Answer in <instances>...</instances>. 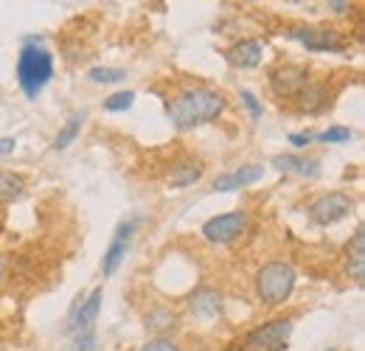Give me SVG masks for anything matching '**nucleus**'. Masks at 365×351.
Returning <instances> with one entry per match:
<instances>
[{"label": "nucleus", "instance_id": "obj_24", "mask_svg": "<svg viewBox=\"0 0 365 351\" xmlns=\"http://www.w3.org/2000/svg\"><path fill=\"white\" fill-rule=\"evenodd\" d=\"M65 351H96V332L88 329V332H76L73 340L68 343Z\"/></svg>", "mask_w": 365, "mask_h": 351}, {"label": "nucleus", "instance_id": "obj_17", "mask_svg": "<svg viewBox=\"0 0 365 351\" xmlns=\"http://www.w3.org/2000/svg\"><path fill=\"white\" fill-rule=\"evenodd\" d=\"M82 121H85V113H73V116L68 118V124H65V127H62L59 132H56V138H53V149H56V152L68 149V146H71V143L79 138Z\"/></svg>", "mask_w": 365, "mask_h": 351}, {"label": "nucleus", "instance_id": "obj_22", "mask_svg": "<svg viewBox=\"0 0 365 351\" xmlns=\"http://www.w3.org/2000/svg\"><path fill=\"white\" fill-rule=\"evenodd\" d=\"M264 177V166H259V163H245V166H239L236 172H233V180H236V185L242 188V185H250V183H256V180H262Z\"/></svg>", "mask_w": 365, "mask_h": 351}, {"label": "nucleus", "instance_id": "obj_30", "mask_svg": "<svg viewBox=\"0 0 365 351\" xmlns=\"http://www.w3.org/2000/svg\"><path fill=\"white\" fill-rule=\"evenodd\" d=\"M329 6H331V11H337V14H343V11H349V6H351V3H346V0H331Z\"/></svg>", "mask_w": 365, "mask_h": 351}, {"label": "nucleus", "instance_id": "obj_1", "mask_svg": "<svg viewBox=\"0 0 365 351\" xmlns=\"http://www.w3.org/2000/svg\"><path fill=\"white\" fill-rule=\"evenodd\" d=\"M228 107L225 93L214 88H188L180 90L172 101H166V116L178 130H194L200 124L217 121Z\"/></svg>", "mask_w": 365, "mask_h": 351}, {"label": "nucleus", "instance_id": "obj_19", "mask_svg": "<svg viewBox=\"0 0 365 351\" xmlns=\"http://www.w3.org/2000/svg\"><path fill=\"white\" fill-rule=\"evenodd\" d=\"M175 323H178V315L169 312V309H152V312L146 315V326H149L152 332H169Z\"/></svg>", "mask_w": 365, "mask_h": 351}, {"label": "nucleus", "instance_id": "obj_7", "mask_svg": "<svg viewBox=\"0 0 365 351\" xmlns=\"http://www.w3.org/2000/svg\"><path fill=\"white\" fill-rule=\"evenodd\" d=\"M247 228V214L245 211H230V214H220L214 220L202 225V236L214 245H228L236 236H242Z\"/></svg>", "mask_w": 365, "mask_h": 351}, {"label": "nucleus", "instance_id": "obj_27", "mask_svg": "<svg viewBox=\"0 0 365 351\" xmlns=\"http://www.w3.org/2000/svg\"><path fill=\"white\" fill-rule=\"evenodd\" d=\"M239 185H236V180H233V172L228 175H220L214 180V191H220V194H225V191H236Z\"/></svg>", "mask_w": 365, "mask_h": 351}, {"label": "nucleus", "instance_id": "obj_32", "mask_svg": "<svg viewBox=\"0 0 365 351\" xmlns=\"http://www.w3.org/2000/svg\"><path fill=\"white\" fill-rule=\"evenodd\" d=\"M326 351H337V349H326Z\"/></svg>", "mask_w": 365, "mask_h": 351}, {"label": "nucleus", "instance_id": "obj_3", "mask_svg": "<svg viewBox=\"0 0 365 351\" xmlns=\"http://www.w3.org/2000/svg\"><path fill=\"white\" fill-rule=\"evenodd\" d=\"M295 287V270L287 262H267L256 273V295L264 307H281Z\"/></svg>", "mask_w": 365, "mask_h": 351}, {"label": "nucleus", "instance_id": "obj_23", "mask_svg": "<svg viewBox=\"0 0 365 351\" xmlns=\"http://www.w3.org/2000/svg\"><path fill=\"white\" fill-rule=\"evenodd\" d=\"M315 141H320V143H346V141H351V130L349 127H329V130L318 132Z\"/></svg>", "mask_w": 365, "mask_h": 351}, {"label": "nucleus", "instance_id": "obj_31", "mask_svg": "<svg viewBox=\"0 0 365 351\" xmlns=\"http://www.w3.org/2000/svg\"><path fill=\"white\" fill-rule=\"evenodd\" d=\"M3 275H6V262H3V256H0V281H3Z\"/></svg>", "mask_w": 365, "mask_h": 351}, {"label": "nucleus", "instance_id": "obj_28", "mask_svg": "<svg viewBox=\"0 0 365 351\" xmlns=\"http://www.w3.org/2000/svg\"><path fill=\"white\" fill-rule=\"evenodd\" d=\"M312 141H315L312 132H289V143H292L295 149H304V146H309Z\"/></svg>", "mask_w": 365, "mask_h": 351}, {"label": "nucleus", "instance_id": "obj_11", "mask_svg": "<svg viewBox=\"0 0 365 351\" xmlns=\"http://www.w3.org/2000/svg\"><path fill=\"white\" fill-rule=\"evenodd\" d=\"M346 275L363 284L365 278V228L360 225L346 245Z\"/></svg>", "mask_w": 365, "mask_h": 351}, {"label": "nucleus", "instance_id": "obj_5", "mask_svg": "<svg viewBox=\"0 0 365 351\" xmlns=\"http://www.w3.org/2000/svg\"><path fill=\"white\" fill-rule=\"evenodd\" d=\"M289 37L315 54H340L349 48L343 34L329 26H295V29H289Z\"/></svg>", "mask_w": 365, "mask_h": 351}, {"label": "nucleus", "instance_id": "obj_26", "mask_svg": "<svg viewBox=\"0 0 365 351\" xmlns=\"http://www.w3.org/2000/svg\"><path fill=\"white\" fill-rule=\"evenodd\" d=\"M140 351H180V346L172 337H155V340H149Z\"/></svg>", "mask_w": 365, "mask_h": 351}, {"label": "nucleus", "instance_id": "obj_15", "mask_svg": "<svg viewBox=\"0 0 365 351\" xmlns=\"http://www.w3.org/2000/svg\"><path fill=\"white\" fill-rule=\"evenodd\" d=\"M295 98H298V110L301 113H320L329 104V88L323 82H309Z\"/></svg>", "mask_w": 365, "mask_h": 351}, {"label": "nucleus", "instance_id": "obj_18", "mask_svg": "<svg viewBox=\"0 0 365 351\" xmlns=\"http://www.w3.org/2000/svg\"><path fill=\"white\" fill-rule=\"evenodd\" d=\"M26 188V180L14 172H0V203H14Z\"/></svg>", "mask_w": 365, "mask_h": 351}, {"label": "nucleus", "instance_id": "obj_6", "mask_svg": "<svg viewBox=\"0 0 365 351\" xmlns=\"http://www.w3.org/2000/svg\"><path fill=\"white\" fill-rule=\"evenodd\" d=\"M351 211H354V200L346 191H329V194H320L318 200L309 203V220L320 228L346 220Z\"/></svg>", "mask_w": 365, "mask_h": 351}, {"label": "nucleus", "instance_id": "obj_13", "mask_svg": "<svg viewBox=\"0 0 365 351\" xmlns=\"http://www.w3.org/2000/svg\"><path fill=\"white\" fill-rule=\"evenodd\" d=\"M273 166L278 172H289V175H301L309 180L320 177V161L307 158V155H275Z\"/></svg>", "mask_w": 365, "mask_h": 351}, {"label": "nucleus", "instance_id": "obj_12", "mask_svg": "<svg viewBox=\"0 0 365 351\" xmlns=\"http://www.w3.org/2000/svg\"><path fill=\"white\" fill-rule=\"evenodd\" d=\"M225 56L233 68H256L264 56V43L262 40H239L225 51Z\"/></svg>", "mask_w": 365, "mask_h": 351}, {"label": "nucleus", "instance_id": "obj_16", "mask_svg": "<svg viewBox=\"0 0 365 351\" xmlns=\"http://www.w3.org/2000/svg\"><path fill=\"white\" fill-rule=\"evenodd\" d=\"M191 312L197 315V317H214L217 312H220V292H214V290H197L194 295H191Z\"/></svg>", "mask_w": 365, "mask_h": 351}, {"label": "nucleus", "instance_id": "obj_10", "mask_svg": "<svg viewBox=\"0 0 365 351\" xmlns=\"http://www.w3.org/2000/svg\"><path fill=\"white\" fill-rule=\"evenodd\" d=\"M101 295H104V290L101 287H96L88 298H82L73 312H71V320H68V326H65V332H88L93 329V320L98 317V309H101Z\"/></svg>", "mask_w": 365, "mask_h": 351}, {"label": "nucleus", "instance_id": "obj_20", "mask_svg": "<svg viewBox=\"0 0 365 351\" xmlns=\"http://www.w3.org/2000/svg\"><path fill=\"white\" fill-rule=\"evenodd\" d=\"M133 104H135V93L133 90H118V93L104 98V110L107 113H127Z\"/></svg>", "mask_w": 365, "mask_h": 351}, {"label": "nucleus", "instance_id": "obj_2", "mask_svg": "<svg viewBox=\"0 0 365 351\" xmlns=\"http://www.w3.org/2000/svg\"><path fill=\"white\" fill-rule=\"evenodd\" d=\"M53 76V56L43 45H23L17 56V85L29 98H37Z\"/></svg>", "mask_w": 365, "mask_h": 351}, {"label": "nucleus", "instance_id": "obj_8", "mask_svg": "<svg viewBox=\"0 0 365 351\" xmlns=\"http://www.w3.org/2000/svg\"><path fill=\"white\" fill-rule=\"evenodd\" d=\"M138 222L140 220L133 217V220L118 225V230H115V236H113V242H110V248L104 250V259H101V273L104 275H113L121 267V262L127 259V250H130V242H133V233H135Z\"/></svg>", "mask_w": 365, "mask_h": 351}, {"label": "nucleus", "instance_id": "obj_9", "mask_svg": "<svg viewBox=\"0 0 365 351\" xmlns=\"http://www.w3.org/2000/svg\"><path fill=\"white\" fill-rule=\"evenodd\" d=\"M309 85V71L304 65H278L270 73V88L275 96H298Z\"/></svg>", "mask_w": 365, "mask_h": 351}, {"label": "nucleus", "instance_id": "obj_14", "mask_svg": "<svg viewBox=\"0 0 365 351\" xmlns=\"http://www.w3.org/2000/svg\"><path fill=\"white\" fill-rule=\"evenodd\" d=\"M202 172H205V163L197 161V158H188V161L175 163L166 180H169L172 188H188V185H194V183L202 177Z\"/></svg>", "mask_w": 365, "mask_h": 351}, {"label": "nucleus", "instance_id": "obj_29", "mask_svg": "<svg viewBox=\"0 0 365 351\" xmlns=\"http://www.w3.org/2000/svg\"><path fill=\"white\" fill-rule=\"evenodd\" d=\"M14 149H17V141H14V138H0V158L11 155Z\"/></svg>", "mask_w": 365, "mask_h": 351}, {"label": "nucleus", "instance_id": "obj_4", "mask_svg": "<svg viewBox=\"0 0 365 351\" xmlns=\"http://www.w3.org/2000/svg\"><path fill=\"white\" fill-rule=\"evenodd\" d=\"M289 335H292V320L278 317V320H270V323L247 332L242 337L239 351H287Z\"/></svg>", "mask_w": 365, "mask_h": 351}, {"label": "nucleus", "instance_id": "obj_25", "mask_svg": "<svg viewBox=\"0 0 365 351\" xmlns=\"http://www.w3.org/2000/svg\"><path fill=\"white\" fill-rule=\"evenodd\" d=\"M239 96H242V104L247 107L250 118H262V104H259V98H256L250 90H239Z\"/></svg>", "mask_w": 365, "mask_h": 351}, {"label": "nucleus", "instance_id": "obj_21", "mask_svg": "<svg viewBox=\"0 0 365 351\" xmlns=\"http://www.w3.org/2000/svg\"><path fill=\"white\" fill-rule=\"evenodd\" d=\"M88 79H91V82H98V85L124 82V79H127V71H124V68H91V71H88Z\"/></svg>", "mask_w": 365, "mask_h": 351}]
</instances>
